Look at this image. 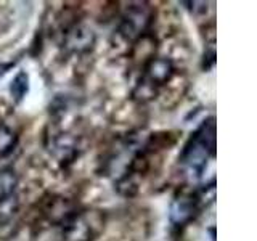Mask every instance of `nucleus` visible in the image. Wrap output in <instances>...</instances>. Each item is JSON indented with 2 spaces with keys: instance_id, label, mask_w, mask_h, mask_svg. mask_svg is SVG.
<instances>
[{
  "instance_id": "obj_1",
  "label": "nucleus",
  "mask_w": 257,
  "mask_h": 241,
  "mask_svg": "<svg viewBox=\"0 0 257 241\" xmlns=\"http://www.w3.org/2000/svg\"><path fill=\"white\" fill-rule=\"evenodd\" d=\"M215 153V123L214 117L204 120L188 142L180 155V164L190 180H198L204 174L209 159Z\"/></svg>"
},
{
  "instance_id": "obj_2",
  "label": "nucleus",
  "mask_w": 257,
  "mask_h": 241,
  "mask_svg": "<svg viewBox=\"0 0 257 241\" xmlns=\"http://www.w3.org/2000/svg\"><path fill=\"white\" fill-rule=\"evenodd\" d=\"M175 74V66L167 56H153L145 64L140 79L137 80L134 88V98L139 101L153 100L158 95L159 88H163Z\"/></svg>"
},
{
  "instance_id": "obj_3",
  "label": "nucleus",
  "mask_w": 257,
  "mask_h": 241,
  "mask_svg": "<svg viewBox=\"0 0 257 241\" xmlns=\"http://www.w3.org/2000/svg\"><path fill=\"white\" fill-rule=\"evenodd\" d=\"M60 241H95L104 230V215L100 211H72L60 223Z\"/></svg>"
},
{
  "instance_id": "obj_4",
  "label": "nucleus",
  "mask_w": 257,
  "mask_h": 241,
  "mask_svg": "<svg viewBox=\"0 0 257 241\" xmlns=\"http://www.w3.org/2000/svg\"><path fill=\"white\" fill-rule=\"evenodd\" d=\"M153 18H155V12L153 7L147 2H132L128 4L122 15H120V21L117 26L119 36L127 42H137L142 39L147 31L150 29Z\"/></svg>"
},
{
  "instance_id": "obj_5",
  "label": "nucleus",
  "mask_w": 257,
  "mask_h": 241,
  "mask_svg": "<svg viewBox=\"0 0 257 241\" xmlns=\"http://www.w3.org/2000/svg\"><path fill=\"white\" fill-rule=\"evenodd\" d=\"M47 150L56 159V163L68 166L79 158L80 151H82V145H80V139L74 134L58 131L48 137Z\"/></svg>"
},
{
  "instance_id": "obj_6",
  "label": "nucleus",
  "mask_w": 257,
  "mask_h": 241,
  "mask_svg": "<svg viewBox=\"0 0 257 241\" xmlns=\"http://www.w3.org/2000/svg\"><path fill=\"white\" fill-rule=\"evenodd\" d=\"M201 206H203V201L198 193H180L179 196L174 198L171 209H169V220L175 228H182L196 219Z\"/></svg>"
},
{
  "instance_id": "obj_7",
  "label": "nucleus",
  "mask_w": 257,
  "mask_h": 241,
  "mask_svg": "<svg viewBox=\"0 0 257 241\" xmlns=\"http://www.w3.org/2000/svg\"><path fill=\"white\" fill-rule=\"evenodd\" d=\"M20 199L16 193V177L13 172H4L0 179V227H8L16 219Z\"/></svg>"
},
{
  "instance_id": "obj_8",
  "label": "nucleus",
  "mask_w": 257,
  "mask_h": 241,
  "mask_svg": "<svg viewBox=\"0 0 257 241\" xmlns=\"http://www.w3.org/2000/svg\"><path fill=\"white\" fill-rule=\"evenodd\" d=\"M96 44L95 31L84 23H76L64 32L63 47L71 55H85L93 50Z\"/></svg>"
},
{
  "instance_id": "obj_9",
  "label": "nucleus",
  "mask_w": 257,
  "mask_h": 241,
  "mask_svg": "<svg viewBox=\"0 0 257 241\" xmlns=\"http://www.w3.org/2000/svg\"><path fill=\"white\" fill-rule=\"evenodd\" d=\"M16 145H18V135L13 129L0 120V159L10 156Z\"/></svg>"
},
{
  "instance_id": "obj_10",
  "label": "nucleus",
  "mask_w": 257,
  "mask_h": 241,
  "mask_svg": "<svg viewBox=\"0 0 257 241\" xmlns=\"http://www.w3.org/2000/svg\"><path fill=\"white\" fill-rule=\"evenodd\" d=\"M29 93V76L26 71H20L10 84V95L15 103H21Z\"/></svg>"
},
{
  "instance_id": "obj_11",
  "label": "nucleus",
  "mask_w": 257,
  "mask_h": 241,
  "mask_svg": "<svg viewBox=\"0 0 257 241\" xmlns=\"http://www.w3.org/2000/svg\"><path fill=\"white\" fill-rule=\"evenodd\" d=\"M182 5H187L190 12L195 13H203L207 10V4L206 2H182Z\"/></svg>"
},
{
  "instance_id": "obj_12",
  "label": "nucleus",
  "mask_w": 257,
  "mask_h": 241,
  "mask_svg": "<svg viewBox=\"0 0 257 241\" xmlns=\"http://www.w3.org/2000/svg\"><path fill=\"white\" fill-rule=\"evenodd\" d=\"M13 66V63H8V64H0V76H4L5 72Z\"/></svg>"
}]
</instances>
